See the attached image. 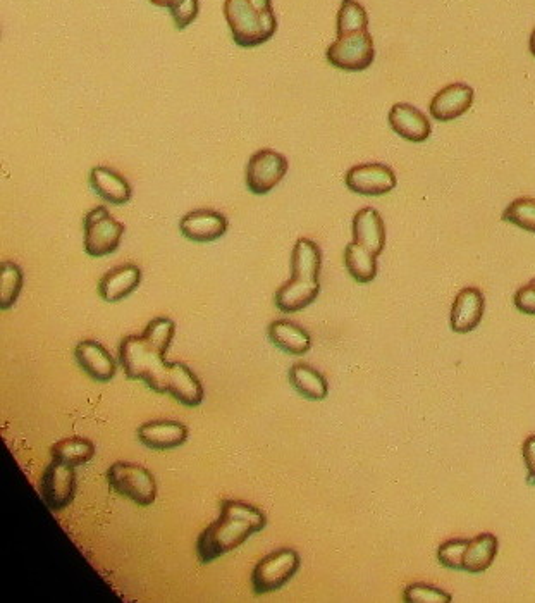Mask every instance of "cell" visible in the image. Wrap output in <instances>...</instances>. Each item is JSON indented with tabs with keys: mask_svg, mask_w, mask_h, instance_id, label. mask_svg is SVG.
Returning a JSON list of instances; mask_svg holds the SVG:
<instances>
[{
	"mask_svg": "<svg viewBox=\"0 0 535 603\" xmlns=\"http://www.w3.org/2000/svg\"><path fill=\"white\" fill-rule=\"evenodd\" d=\"M300 569V555L293 548H281L265 555L255 566L252 586L255 595H269L283 588Z\"/></svg>",
	"mask_w": 535,
	"mask_h": 603,
	"instance_id": "obj_5",
	"label": "cell"
},
{
	"mask_svg": "<svg viewBox=\"0 0 535 603\" xmlns=\"http://www.w3.org/2000/svg\"><path fill=\"white\" fill-rule=\"evenodd\" d=\"M353 242L381 255L386 247V226L374 207H363L353 218Z\"/></svg>",
	"mask_w": 535,
	"mask_h": 603,
	"instance_id": "obj_17",
	"label": "cell"
},
{
	"mask_svg": "<svg viewBox=\"0 0 535 603\" xmlns=\"http://www.w3.org/2000/svg\"><path fill=\"white\" fill-rule=\"evenodd\" d=\"M468 538H453V540L444 541L443 545L437 550V560L439 564L448 569L462 571L463 557L468 547Z\"/></svg>",
	"mask_w": 535,
	"mask_h": 603,
	"instance_id": "obj_32",
	"label": "cell"
},
{
	"mask_svg": "<svg viewBox=\"0 0 535 603\" xmlns=\"http://www.w3.org/2000/svg\"><path fill=\"white\" fill-rule=\"evenodd\" d=\"M530 52H532V56L535 57V28L532 35H530Z\"/></svg>",
	"mask_w": 535,
	"mask_h": 603,
	"instance_id": "obj_35",
	"label": "cell"
},
{
	"mask_svg": "<svg viewBox=\"0 0 535 603\" xmlns=\"http://www.w3.org/2000/svg\"><path fill=\"white\" fill-rule=\"evenodd\" d=\"M265 526L267 517L262 510L240 500H222L221 516L198 536V559L202 564L221 559Z\"/></svg>",
	"mask_w": 535,
	"mask_h": 603,
	"instance_id": "obj_2",
	"label": "cell"
},
{
	"mask_svg": "<svg viewBox=\"0 0 535 603\" xmlns=\"http://www.w3.org/2000/svg\"><path fill=\"white\" fill-rule=\"evenodd\" d=\"M345 264L351 278L357 283H370L377 276V255L357 242L348 243L345 250Z\"/></svg>",
	"mask_w": 535,
	"mask_h": 603,
	"instance_id": "obj_25",
	"label": "cell"
},
{
	"mask_svg": "<svg viewBox=\"0 0 535 603\" xmlns=\"http://www.w3.org/2000/svg\"><path fill=\"white\" fill-rule=\"evenodd\" d=\"M290 383L295 388L296 392L307 400H324L329 393V385L322 374L308 364H295L290 369Z\"/></svg>",
	"mask_w": 535,
	"mask_h": 603,
	"instance_id": "obj_24",
	"label": "cell"
},
{
	"mask_svg": "<svg viewBox=\"0 0 535 603\" xmlns=\"http://www.w3.org/2000/svg\"><path fill=\"white\" fill-rule=\"evenodd\" d=\"M403 600L406 603H451L453 597L437 586L413 583L403 591Z\"/></svg>",
	"mask_w": 535,
	"mask_h": 603,
	"instance_id": "obj_31",
	"label": "cell"
},
{
	"mask_svg": "<svg viewBox=\"0 0 535 603\" xmlns=\"http://www.w3.org/2000/svg\"><path fill=\"white\" fill-rule=\"evenodd\" d=\"M288 171V161L279 152L271 149L259 150L250 157L246 166V187L255 195H265L281 183Z\"/></svg>",
	"mask_w": 535,
	"mask_h": 603,
	"instance_id": "obj_8",
	"label": "cell"
},
{
	"mask_svg": "<svg viewBox=\"0 0 535 603\" xmlns=\"http://www.w3.org/2000/svg\"><path fill=\"white\" fill-rule=\"evenodd\" d=\"M154 6L166 7L171 11L174 25L178 30H185L197 19L200 4L198 0H150Z\"/></svg>",
	"mask_w": 535,
	"mask_h": 603,
	"instance_id": "obj_30",
	"label": "cell"
},
{
	"mask_svg": "<svg viewBox=\"0 0 535 603\" xmlns=\"http://www.w3.org/2000/svg\"><path fill=\"white\" fill-rule=\"evenodd\" d=\"M90 185L100 199L114 206H123L131 199V187L123 176L112 169L97 166L90 173Z\"/></svg>",
	"mask_w": 535,
	"mask_h": 603,
	"instance_id": "obj_20",
	"label": "cell"
},
{
	"mask_svg": "<svg viewBox=\"0 0 535 603\" xmlns=\"http://www.w3.org/2000/svg\"><path fill=\"white\" fill-rule=\"evenodd\" d=\"M229 223L226 216L221 212L210 211V209H198L188 212L179 223V230L191 242L209 243L216 242L226 235Z\"/></svg>",
	"mask_w": 535,
	"mask_h": 603,
	"instance_id": "obj_12",
	"label": "cell"
},
{
	"mask_svg": "<svg viewBox=\"0 0 535 603\" xmlns=\"http://www.w3.org/2000/svg\"><path fill=\"white\" fill-rule=\"evenodd\" d=\"M369 26V16L357 0H343L338 13V37L363 32Z\"/></svg>",
	"mask_w": 535,
	"mask_h": 603,
	"instance_id": "obj_28",
	"label": "cell"
},
{
	"mask_svg": "<svg viewBox=\"0 0 535 603\" xmlns=\"http://www.w3.org/2000/svg\"><path fill=\"white\" fill-rule=\"evenodd\" d=\"M486 311V299L484 293L475 286H467L456 295L453 307H451V330L460 335H467L479 326Z\"/></svg>",
	"mask_w": 535,
	"mask_h": 603,
	"instance_id": "obj_11",
	"label": "cell"
},
{
	"mask_svg": "<svg viewBox=\"0 0 535 603\" xmlns=\"http://www.w3.org/2000/svg\"><path fill=\"white\" fill-rule=\"evenodd\" d=\"M503 221L515 224L520 230L535 233V199L522 197V199L513 200L503 212Z\"/></svg>",
	"mask_w": 535,
	"mask_h": 603,
	"instance_id": "obj_29",
	"label": "cell"
},
{
	"mask_svg": "<svg viewBox=\"0 0 535 603\" xmlns=\"http://www.w3.org/2000/svg\"><path fill=\"white\" fill-rule=\"evenodd\" d=\"M176 324L173 319L155 318L142 335L123 338L119 345V364L130 380L145 381L154 392L169 393L181 362H164V355L173 343Z\"/></svg>",
	"mask_w": 535,
	"mask_h": 603,
	"instance_id": "obj_1",
	"label": "cell"
},
{
	"mask_svg": "<svg viewBox=\"0 0 535 603\" xmlns=\"http://www.w3.org/2000/svg\"><path fill=\"white\" fill-rule=\"evenodd\" d=\"M142 281V271L135 264H124L105 274L99 283V295L105 302L114 304L135 292Z\"/></svg>",
	"mask_w": 535,
	"mask_h": 603,
	"instance_id": "obj_18",
	"label": "cell"
},
{
	"mask_svg": "<svg viewBox=\"0 0 535 603\" xmlns=\"http://www.w3.org/2000/svg\"><path fill=\"white\" fill-rule=\"evenodd\" d=\"M23 290V271L14 262H2L0 266V309H11Z\"/></svg>",
	"mask_w": 535,
	"mask_h": 603,
	"instance_id": "obj_27",
	"label": "cell"
},
{
	"mask_svg": "<svg viewBox=\"0 0 535 603\" xmlns=\"http://www.w3.org/2000/svg\"><path fill=\"white\" fill-rule=\"evenodd\" d=\"M267 335L277 349L284 350L286 354L305 355L312 349V338L302 326L286 321V319H277L272 321Z\"/></svg>",
	"mask_w": 535,
	"mask_h": 603,
	"instance_id": "obj_21",
	"label": "cell"
},
{
	"mask_svg": "<svg viewBox=\"0 0 535 603\" xmlns=\"http://www.w3.org/2000/svg\"><path fill=\"white\" fill-rule=\"evenodd\" d=\"M224 16L234 42L243 49L265 44L277 30L272 0H226Z\"/></svg>",
	"mask_w": 535,
	"mask_h": 603,
	"instance_id": "obj_3",
	"label": "cell"
},
{
	"mask_svg": "<svg viewBox=\"0 0 535 603\" xmlns=\"http://www.w3.org/2000/svg\"><path fill=\"white\" fill-rule=\"evenodd\" d=\"M513 304L522 314L535 316V278L515 293Z\"/></svg>",
	"mask_w": 535,
	"mask_h": 603,
	"instance_id": "obj_33",
	"label": "cell"
},
{
	"mask_svg": "<svg viewBox=\"0 0 535 603\" xmlns=\"http://www.w3.org/2000/svg\"><path fill=\"white\" fill-rule=\"evenodd\" d=\"M42 497L50 510L61 512L76 497V473L74 467L52 461L42 476Z\"/></svg>",
	"mask_w": 535,
	"mask_h": 603,
	"instance_id": "obj_10",
	"label": "cell"
},
{
	"mask_svg": "<svg viewBox=\"0 0 535 603\" xmlns=\"http://www.w3.org/2000/svg\"><path fill=\"white\" fill-rule=\"evenodd\" d=\"M107 481L114 492L130 498L140 507H148L157 498V483L152 473L133 462H116L107 471Z\"/></svg>",
	"mask_w": 535,
	"mask_h": 603,
	"instance_id": "obj_4",
	"label": "cell"
},
{
	"mask_svg": "<svg viewBox=\"0 0 535 603\" xmlns=\"http://www.w3.org/2000/svg\"><path fill=\"white\" fill-rule=\"evenodd\" d=\"M320 268H322V254L319 245L308 238H300L291 254V273H293L291 280L300 283H317Z\"/></svg>",
	"mask_w": 535,
	"mask_h": 603,
	"instance_id": "obj_19",
	"label": "cell"
},
{
	"mask_svg": "<svg viewBox=\"0 0 535 603\" xmlns=\"http://www.w3.org/2000/svg\"><path fill=\"white\" fill-rule=\"evenodd\" d=\"M138 440L152 450H171L188 440V428L178 421H150L138 428Z\"/></svg>",
	"mask_w": 535,
	"mask_h": 603,
	"instance_id": "obj_16",
	"label": "cell"
},
{
	"mask_svg": "<svg viewBox=\"0 0 535 603\" xmlns=\"http://www.w3.org/2000/svg\"><path fill=\"white\" fill-rule=\"evenodd\" d=\"M124 224L112 218L105 207H95L85 218V252L105 257L116 252L123 238Z\"/></svg>",
	"mask_w": 535,
	"mask_h": 603,
	"instance_id": "obj_7",
	"label": "cell"
},
{
	"mask_svg": "<svg viewBox=\"0 0 535 603\" xmlns=\"http://www.w3.org/2000/svg\"><path fill=\"white\" fill-rule=\"evenodd\" d=\"M74 357L85 373L100 383H107L116 376L117 364L112 355L95 340H83L76 345Z\"/></svg>",
	"mask_w": 535,
	"mask_h": 603,
	"instance_id": "obj_15",
	"label": "cell"
},
{
	"mask_svg": "<svg viewBox=\"0 0 535 603\" xmlns=\"http://www.w3.org/2000/svg\"><path fill=\"white\" fill-rule=\"evenodd\" d=\"M474 88L467 83H451L448 87L441 88L436 97L431 100V116L436 121L446 123L460 118L462 114L474 104Z\"/></svg>",
	"mask_w": 535,
	"mask_h": 603,
	"instance_id": "obj_13",
	"label": "cell"
},
{
	"mask_svg": "<svg viewBox=\"0 0 535 603\" xmlns=\"http://www.w3.org/2000/svg\"><path fill=\"white\" fill-rule=\"evenodd\" d=\"M320 283H300V281L290 280L284 283L276 292L274 302L281 312L293 314L307 309L308 305L314 304L315 299L319 297Z\"/></svg>",
	"mask_w": 535,
	"mask_h": 603,
	"instance_id": "obj_22",
	"label": "cell"
},
{
	"mask_svg": "<svg viewBox=\"0 0 535 603\" xmlns=\"http://www.w3.org/2000/svg\"><path fill=\"white\" fill-rule=\"evenodd\" d=\"M389 125L396 135L413 143L425 142L432 133L431 121L424 112L405 102H398L391 107Z\"/></svg>",
	"mask_w": 535,
	"mask_h": 603,
	"instance_id": "obj_14",
	"label": "cell"
},
{
	"mask_svg": "<svg viewBox=\"0 0 535 603\" xmlns=\"http://www.w3.org/2000/svg\"><path fill=\"white\" fill-rule=\"evenodd\" d=\"M345 181L351 192L365 197H381L396 188V173L388 164L367 162L351 168Z\"/></svg>",
	"mask_w": 535,
	"mask_h": 603,
	"instance_id": "obj_9",
	"label": "cell"
},
{
	"mask_svg": "<svg viewBox=\"0 0 535 603\" xmlns=\"http://www.w3.org/2000/svg\"><path fill=\"white\" fill-rule=\"evenodd\" d=\"M523 461L527 467V479L535 485V435L529 436L522 447Z\"/></svg>",
	"mask_w": 535,
	"mask_h": 603,
	"instance_id": "obj_34",
	"label": "cell"
},
{
	"mask_svg": "<svg viewBox=\"0 0 535 603\" xmlns=\"http://www.w3.org/2000/svg\"><path fill=\"white\" fill-rule=\"evenodd\" d=\"M52 461L62 462L66 466L78 467L92 461L95 447L87 438H64L50 447Z\"/></svg>",
	"mask_w": 535,
	"mask_h": 603,
	"instance_id": "obj_26",
	"label": "cell"
},
{
	"mask_svg": "<svg viewBox=\"0 0 535 603\" xmlns=\"http://www.w3.org/2000/svg\"><path fill=\"white\" fill-rule=\"evenodd\" d=\"M499 540L492 533H480L468 541L465 557H463L462 571L470 574L486 572L498 555Z\"/></svg>",
	"mask_w": 535,
	"mask_h": 603,
	"instance_id": "obj_23",
	"label": "cell"
},
{
	"mask_svg": "<svg viewBox=\"0 0 535 603\" xmlns=\"http://www.w3.org/2000/svg\"><path fill=\"white\" fill-rule=\"evenodd\" d=\"M326 57L334 68L343 71H363L376 59L372 35L367 30H363V32L348 33L338 37L334 44L329 45Z\"/></svg>",
	"mask_w": 535,
	"mask_h": 603,
	"instance_id": "obj_6",
	"label": "cell"
}]
</instances>
